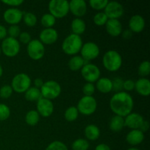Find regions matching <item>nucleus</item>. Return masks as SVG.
Segmentation results:
<instances>
[{"mask_svg":"<svg viewBox=\"0 0 150 150\" xmlns=\"http://www.w3.org/2000/svg\"><path fill=\"white\" fill-rule=\"evenodd\" d=\"M133 99L125 92H117L110 100V108L115 115L125 117L133 109Z\"/></svg>","mask_w":150,"mask_h":150,"instance_id":"nucleus-1","label":"nucleus"},{"mask_svg":"<svg viewBox=\"0 0 150 150\" xmlns=\"http://www.w3.org/2000/svg\"><path fill=\"white\" fill-rule=\"evenodd\" d=\"M83 45V41L80 35L72 33L68 35L62 44V48L66 54L74 56L80 52Z\"/></svg>","mask_w":150,"mask_h":150,"instance_id":"nucleus-2","label":"nucleus"},{"mask_svg":"<svg viewBox=\"0 0 150 150\" xmlns=\"http://www.w3.org/2000/svg\"><path fill=\"white\" fill-rule=\"evenodd\" d=\"M103 64L108 71H117L122 64V58L119 52L110 50L105 53L103 57Z\"/></svg>","mask_w":150,"mask_h":150,"instance_id":"nucleus-3","label":"nucleus"},{"mask_svg":"<svg viewBox=\"0 0 150 150\" xmlns=\"http://www.w3.org/2000/svg\"><path fill=\"white\" fill-rule=\"evenodd\" d=\"M40 90L42 98L51 100L59 96L62 92V88L57 81L49 80L44 82Z\"/></svg>","mask_w":150,"mask_h":150,"instance_id":"nucleus-4","label":"nucleus"},{"mask_svg":"<svg viewBox=\"0 0 150 150\" xmlns=\"http://www.w3.org/2000/svg\"><path fill=\"white\" fill-rule=\"evenodd\" d=\"M50 14L56 18H62L69 12V2L66 0H51L48 3Z\"/></svg>","mask_w":150,"mask_h":150,"instance_id":"nucleus-5","label":"nucleus"},{"mask_svg":"<svg viewBox=\"0 0 150 150\" xmlns=\"http://www.w3.org/2000/svg\"><path fill=\"white\" fill-rule=\"evenodd\" d=\"M30 77L26 73H18L13 77L11 82V87L13 90L18 93H24L28 89L31 87Z\"/></svg>","mask_w":150,"mask_h":150,"instance_id":"nucleus-6","label":"nucleus"},{"mask_svg":"<svg viewBox=\"0 0 150 150\" xmlns=\"http://www.w3.org/2000/svg\"><path fill=\"white\" fill-rule=\"evenodd\" d=\"M98 103L95 98L92 96H83L81 98L77 105L79 113L83 115L89 116L94 114L96 111Z\"/></svg>","mask_w":150,"mask_h":150,"instance_id":"nucleus-7","label":"nucleus"},{"mask_svg":"<svg viewBox=\"0 0 150 150\" xmlns=\"http://www.w3.org/2000/svg\"><path fill=\"white\" fill-rule=\"evenodd\" d=\"M1 52L8 57H13L17 55L20 51V42L16 38H4L1 42Z\"/></svg>","mask_w":150,"mask_h":150,"instance_id":"nucleus-8","label":"nucleus"},{"mask_svg":"<svg viewBox=\"0 0 150 150\" xmlns=\"http://www.w3.org/2000/svg\"><path fill=\"white\" fill-rule=\"evenodd\" d=\"M81 76L88 83L96 82L100 77V70L99 67L94 64L87 63L84 64L81 70Z\"/></svg>","mask_w":150,"mask_h":150,"instance_id":"nucleus-9","label":"nucleus"},{"mask_svg":"<svg viewBox=\"0 0 150 150\" xmlns=\"http://www.w3.org/2000/svg\"><path fill=\"white\" fill-rule=\"evenodd\" d=\"M27 53L29 57L33 60H39L45 54V47L39 40H32L28 43Z\"/></svg>","mask_w":150,"mask_h":150,"instance_id":"nucleus-10","label":"nucleus"},{"mask_svg":"<svg viewBox=\"0 0 150 150\" xmlns=\"http://www.w3.org/2000/svg\"><path fill=\"white\" fill-rule=\"evenodd\" d=\"M80 51L81 54V57L86 62L95 59L100 54L99 47L93 42H87L83 44Z\"/></svg>","mask_w":150,"mask_h":150,"instance_id":"nucleus-11","label":"nucleus"},{"mask_svg":"<svg viewBox=\"0 0 150 150\" xmlns=\"http://www.w3.org/2000/svg\"><path fill=\"white\" fill-rule=\"evenodd\" d=\"M105 14L108 19H118L124 14V7L118 1H108L105 8Z\"/></svg>","mask_w":150,"mask_h":150,"instance_id":"nucleus-12","label":"nucleus"},{"mask_svg":"<svg viewBox=\"0 0 150 150\" xmlns=\"http://www.w3.org/2000/svg\"><path fill=\"white\" fill-rule=\"evenodd\" d=\"M54 104L50 100L41 98L37 101V111L39 115L43 117H48L54 112Z\"/></svg>","mask_w":150,"mask_h":150,"instance_id":"nucleus-13","label":"nucleus"},{"mask_svg":"<svg viewBox=\"0 0 150 150\" xmlns=\"http://www.w3.org/2000/svg\"><path fill=\"white\" fill-rule=\"evenodd\" d=\"M23 13L16 7H10L4 12L3 18L9 24L17 25L23 18Z\"/></svg>","mask_w":150,"mask_h":150,"instance_id":"nucleus-14","label":"nucleus"},{"mask_svg":"<svg viewBox=\"0 0 150 150\" xmlns=\"http://www.w3.org/2000/svg\"><path fill=\"white\" fill-rule=\"evenodd\" d=\"M86 10L87 5L84 0H71L69 2V11L77 17L84 16Z\"/></svg>","mask_w":150,"mask_h":150,"instance_id":"nucleus-15","label":"nucleus"},{"mask_svg":"<svg viewBox=\"0 0 150 150\" xmlns=\"http://www.w3.org/2000/svg\"><path fill=\"white\" fill-rule=\"evenodd\" d=\"M58 32L54 28H45L40 34V41L42 44H53L58 40Z\"/></svg>","mask_w":150,"mask_h":150,"instance_id":"nucleus-16","label":"nucleus"},{"mask_svg":"<svg viewBox=\"0 0 150 150\" xmlns=\"http://www.w3.org/2000/svg\"><path fill=\"white\" fill-rule=\"evenodd\" d=\"M125 126L132 129V130H137L139 129L141 125L143 122V117L137 113H130L125 117Z\"/></svg>","mask_w":150,"mask_h":150,"instance_id":"nucleus-17","label":"nucleus"},{"mask_svg":"<svg viewBox=\"0 0 150 150\" xmlns=\"http://www.w3.org/2000/svg\"><path fill=\"white\" fill-rule=\"evenodd\" d=\"M105 29L111 37H118L122 32V26L119 19H108L105 23Z\"/></svg>","mask_w":150,"mask_h":150,"instance_id":"nucleus-18","label":"nucleus"},{"mask_svg":"<svg viewBox=\"0 0 150 150\" xmlns=\"http://www.w3.org/2000/svg\"><path fill=\"white\" fill-rule=\"evenodd\" d=\"M145 27L144 18L140 15H134L130 18L129 21V28L132 32H142Z\"/></svg>","mask_w":150,"mask_h":150,"instance_id":"nucleus-19","label":"nucleus"},{"mask_svg":"<svg viewBox=\"0 0 150 150\" xmlns=\"http://www.w3.org/2000/svg\"><path fill=\"white\" fill-rule=\"evenodd\" d=\"M135 89L142 96L147 97L150 95V81L146 78H141L135 82Z\"/></svg>","mask_w":150,"mask_h":150,"instance_id":"nucleus-20","label":"nucleus"},{"mask_svg":"<svg viewBox=\"0 0 150 150\" xmlns=\"http://www.w3.org/2000/svg\"><path fill=\"white\" fill-rule=\"evenodd\" d=\"M144 139V133L139 129L130 130L126 136V141L127 143L133 146L140 144Z\"/></svg>","mask_w":150,"mask_h":150,"instance_id":"nucleus-21","label":"nucleus"},{"mask_svg":"<svg viewBox=\"0 0 150 150\" xmlns=\"http://www.w3.org/2000/svg\"><path fill=\"white\" fill-rule=\"evenodd\" d=\"M96 87L102 93H108L112 91V81L108 78H100L97 81Z\"/></svg>","mask_w":150,"mask_h":150,"instance_id":"nucleus-22","label":"nucleus"},{"mask_svg":"<svg viewBox=\"0 0 150 150\" xmlns=\"http://www.w3.org/2000/svg\"><path fill=\"white\" fill-rule=\"evenodd\" d=\"M71 29L73 34L80 35L83 34L86 30V23L83 19L80 18H76L72 21Z\"/></svg>","mask_w":150,"mask_h":150,"instance_id":"nucleus-23","label":"nucleus"},{"mask_svg":"<svg viewBox=\"0 0 150 150\" xmlns=\"http://www.w3.org/2000/svg\"><path fill=\"white\" fill-rule=\"evenodd\" d=\"M84 135L88 140L95 141L100 137V130L98 126L95 125H89L85 128Z\"/></svg>","mask_w":150,"mask_h":150,"instance_id":"nucleus-24","label":"nucleus"},{"mask_svg":"<svg viewBox=\"0 0 150 150\" xmlns=\"http://www.w3.org/2000/svg\"><path fill=\"white\" fill-rule=\"evenodd\" d=\"M125 127L124 117L115 115L112 117L109 122V127L112 131L120 132Z\"/></svg>","mask_w":150,"mask_h":150,"instance_id":"nucleus-25","label":"nucleus"},{"mask_svg":"<svg viewBox=\"0 0 150 150\" xmlns=\"http://www.w3.org/2000/svg\"><path fill=\"white\" fill-rule=\"evenodd\" d=\"M85 64V61L81 56H73L70 59L68 62L69 68L73 71H78L81 70Z\"/></svg>","mask_w":150,"mask_h":150,"instance_id":"nucleus-26","label":"nucleus"},{"mask_svg":"<svg viewBox=\"0 0 150 150\" xmlns=\"http://www.w3.org/2000/svg\"><path fill=\"white\" fill-rule=\"evenodd\" d=\"M24 93L25 99L28 101H30V102L38 101L40 98H42L40 90L38 88L35 87V86H31Z\"/></svg>","mask_w":150,"mask_h":150,"instance_id":"nucleus-27","label":"nucleus"},{"mask_svg":"<svg viewBox=\"0 0 150 150\" xmlns=\"http://www.w3.org/2000/svg\"><path fill=\"white\" fill-rule=\"evenodd\" d=\"M40 120V115L35 110H31L28 111L25 117V121L27 125L30 126H35Z\"/></svg>","mask_w":150,"mask_h":150,"instance_id":"nucleus-28","label":"nucleus"},{"mask_svg":"<svg viewBox=\"0 0 150 150\" xmlns=\"http://www.w3.org/2000/svg\"><path fill=\"white\" fill-rule=\"evenodd\" d=\"M79 111L75 106H70L66 109L64 112V118L68 122H73L77 120L79 117Z\"/></svg>","mask_w":150,"mask_h":150,"instance_id":"nucleus-29","label":"nucleus"},{"mask_svg":"<svg viewBox=\"0 0 150 150\" xmlns=\"http://www.w3.org/2000/svg\"><path fill=\"white\" fill-rule=\"evenodd\" d=\"M89 148V142L84 139H78L72 144L73 150H88Z\"/></svg>","mask_w":150,"mask_h":150,"instance_id":"nucleus-30","label":"nucleus"},{"mask_svg":"<svg viewBox=\"0 0 150 150\" xmlns=\"http://www.w3.org/2000/svg\"><path fill=\"white\" fill-rule=\"evenodd\" d=\"M55 23L56 18L50 13H45L41 18V23L45 28H52Z\"/></svg>","mask_w":150,"mask_h":150,"instance_id":"nucleus-31","label":"nucleus"},{"mask_svg":"<svg viewBox=\"0 0 150 150\" xmlns=\"http://www.w3.org/2000/svg\"><path fill=\"white\" fill-rule=\"evenodd\" d=\"M23 19L25 24L27 25L28 26H35L37 23V21H38L37 16L34 13H30V12L23 13Z\"/></svg>","mask_w":150,"mask_h":150,"instance_id":"nucleus-32","label":"nucleus"},{"mask_svg":"<svg viewBox=\"0 0 150 150\" xmlns=\"http://www.w3.org/2000/svg\"><path fill=\"white\" fill-rule=\"evenodd\" d=\"M108 20V17H107V16L103 12H100V13H96L93 18L94 23L97 26H103V25H105Z\"/></svg>","mask_w":150,"mask_h":150,"instance_id":"nucleus-33","label":"nucleus"},{"mask_svg":"<svg viewBox=\"0 0 150 150\" xmlns=\"http://www.w3.org/2000/svg\"><path fill=\"white\" fill-rule=\"evenodd\" d=\"M138 73L142 76H146L150 73V63L149 61H144L139 64Z\"/></svg>","mask_w":150,"mask_h":150,"instance_id":"nucleus-34","label":"nucleus"},{"mask_svg":"<svg viewBox=\"0 0 150 150\" xmlns=\"http://www.w3.org/2000/svg\"><path fill=\"white\" fill-rule=\"evenodd\" d=\"M45 150H68V148L63 142L54 141L47 146Z\"/></svg>","mask_w":150,"mask_h":150,"instance_id":"nucleus-35","label":"nucleus"},{"mask_svg":"<svg viewBox=\"0 0 150 150\" xmlns=\"http://www.w3.org/2000/svg\"><path fill=\"white\" fill-rule=\"evenodd\" d=\"M108 0H90L89 1V5L95 10H103L108 4Z\"/></svg>","mask_w":150,"mask_h":150,"instance_id":"nucleus-36","label":"nucleus"},{"mask_svg":"<svg viewBox=\"0 0 150 150\" xmlns=\"http://www.w3.org/2000/svg\"><path fill=\"white\" fill-rule=\"evenodd\" d=\"M10 116V109L6 104L0 103V121L7 120Z\"/></svg>","mask_w":150,"mask_h":150,"instance_id":"nucleus-37","label":"nucleus"},{"mask_svg":"<svg viewBox=\"0 0 150 150\" xmlns=\"http://www.w3.org/2000/svg\"><path fill=\"white\" fill-rule=\"evenodd\" d=\"M13 89L10 85H4L0 88V97L4 99L9 98L13 94Z\"/></svg>","mask_w":150,"mask_h":150,"instance_id":"nucleus-38","label":"nucleus"},{"mask_svg":"<svg viewBox=\"0 0 150 150\" xmlns=\"http://www.w3.org/2000/svg\"><path fill=\"white\" fill-rule=\"evenodd\" d=\"M7 31L9 37L13 38H16L21 34L20 27L18 25H10L8 29H7Z\"/></svg>","mask_w":150,"mask_h":150,"instance_id":"nucleus-39","label":"nucleus"},{"mask_svg":"<svg viewBox=\"0 0 150 150\" xmlns=\"http://www.w3.org/2000/svg\"><path fill=\"white\" fill-rule=\"evenodd\" d=\"M95 91V85L92 83H86L83 86V92L84 96H92Z\"/></svg>","mask_w":150,"mask_h":150,"instance_id":"nucleus-40","label":"nucleus"},{"mask_svg":"<svg viewBox=\"0 0 150 150\" xmlns=\"http://www.w3.org/2000/svg\"><path fill=\"white\" fill-rule=\"evenodd\" d=\"M123 83L124 81L120 78H116L112 81L113 89L112 90L116 91L117 92H122V89H123Z\"/></svg>","mask_w":150,"mask_h":150,"instance_id":"nucleus-41","label":"nucleus"},{"mask_svg":"<svg viewBox=\"0 0 150 150\" xmlns=\"http://www.w3.org/2000/svg\"><path fill=\"white\" fill-rule=\"evenodd\" d=\"M19 41L22 43L24 44H28L31 40H32V38H31L30 34L26 32H21L19 35Z\"/></svg>","mask_w":150,"mask_h":150,"instance_id":"nucleus-42","label":"nucleus"},{"mask_svg":"<svg viewBox=\"0 0 150 150\" xmlns=\"http://www.w3.org/2000/svg\"><path fill=\"white\" fill-rule=\"evenodd\" d=\"M123 89L126 91H131L133 89H135V81H133V80H128L124 81V83H123Z\"/></svg>","mask_w":150,"mask_h":150,"instance_id":"nucleus-43","label":"nucleus"},{"mask_svg":"<svg viewBox=\"0 0 150 150\" xmlns=\"http://www.w3.org/2000/svg\"><path fill=\"white\" fill-rule=\"evenodd\" d=\"M1 2L5 4H7V5L13 6L14 7L23 4V0H2Z\"/></svg>","mask_w":150,"mask_h":150,"instance_id":"nucleus-44","label":"nucleus"},{"mask_svg":"<svg viewBox=\"0 0 150 150\" xmlns=\"http://www.w3.org/2000/svg\"><path fill=\"white\" fill-rule=\"evenodd\" d=\"M149 122H148V121H146V120H144L143 122H142V125H141L139 130H140L141 131L143 132V133H145V132H146L148 130H149Z\"/></svg>","mask_w":150,"mask_h":150,"instance_id":"nucleus-45","label":"nucleus"},{"mask_svg":"<svg viewBox=\"0 0 150 150\" xmlns=\"http://www.w3.org/2000/svg\"><path fill=\"white\" fill-rule=\"evenodd\" d=\"M7 31L5 26L0 24V40H4V38H7Z\"/></svg>","mask_w":150,"mask_h":150,"instance_id":"nucleus-46","label":"nucleus"},{"mask_svg":"<svg viewBox=\"0 0 150 150\" xmlns=\"http://www.w3.org/2000/svg\"><path fill=\"white\" fill-rule=\"evenodd\" d=\"M34 83H35V87L38 88V89H40L41 87H42V85H43L44 82L42 79H40V78H38V79H36L35 80Z\"/></svg>","mask_w":150,"mask_h":150,"instance_id":"nucleus-47","label":"nucleus"},{"mask_svg":"<svg viewBox=\"0 0 150 150\" xmlns=\"http://www.w3.org/2000/svg\"><path fill=\"white\" fill-rule=\"evenodd\" d=\"M95 150H111V148L105 144H100L95 147Z\"/></svg>","mask_w":150,"mask_h":150,"instance_id":"nucleus-48","label":"nucleus"},{"mask_svg":"<svg viewBox=\"0 0 150 150\" xmlns=\"http://www.w3.org/2000/svg\"><path fill=\"white\" fill-rule=\"evenodd\" d=\"M132 35H133V34L130 29H126L122 32V37L125 39H129V38H131Z\"/></svg>","mask_w":150,"mask_h":150,"instance_id":"nucleus-49","label":"nucleus"},{"mask_svg":"<svg viewBox=\"0 0 150 150\" xmlns=\"http://www.w3.org/2000/svg\"><path fill=\"white\" fill-rule=\"evenodd\" d=\"M2 74H3V68L2 67H1V64H0V77L2 76Z\"/></svg>","mask_w":150,"mask_h":150,"instance_id":"nucleus-50","label":"nucleus"},{"mask_svg":"<svg viewBox=\"0 0 150 150\" xmlns=\"http://www.w3.org/2000/svg\"><path fill=\"white\" fill-rule=\"evenodd\" d=\"M127 150H140V149H137V148H135V147H132V148H129V149H127Z\"/></svg>","mask_w":150,"mask_h":150,"instance_id":"nucleus-51","label":"nucleus"},{"mask_svg":"<svg viewBox=\"0 0 150 150\" xmlns=\"http://www.w3.org/2000/svg\"><path fill=\"white\" fill-rule=\"evenodd\" d=\"M1 48H0V55H1Z\"/></svg>","mask_w":150,"mask_h":150,"instance_id":"nucleus-52","label":"nucleus"}]
</instances>
